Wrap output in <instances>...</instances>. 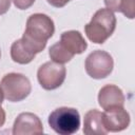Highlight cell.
<instances>
[{
    "mask_svg": "<svg viewBox=\"0 0 135 135\" xmlns=\"http://www.w3.org/2000/svg\"><path fill=\"white\" fill-rule=\"evenodd\" d=\"M43 126L40 118L34 113L24 112L17 116L13 126L14 135L42 134Z\"/></svg>",
    "mask_w": 135,
    "mask_h": 135,
    "instance_id": "cell-8",
    "label": "cell"
},
{
    "mask_svg": "<svg viewBox=\"0 0 135 135\" xmlns=\"http://www.w3.org/2000/svg\"><path fill=\"white\" fill-rule=\"evenodd\" d=\"M107 8L120 12L129 19L134 18V0H103Z\"/></svg>",
    "mask_w": 135,
    "mask_h": 135,
    "instance_id": "cell-13",
    "label": "cell"
},
{
    "mask_svg": "<svg viewBox=\"0 0 135 135\" xmlns=\"http://www.w3.org/2000/svg\"><path fill=\"white\" fill-rule=\"evenodd\" d=\"M83 133L86 135H103L109 133L102 120V113L96 109L85 113L83 119Z\"/></svg>",
    "mask_w": 135,
    "mask_h": 135,
    "instance_id": "cell-11",
    "label": "cell"
},
{
    "mask_svg": "<svg viewBox=\"0 0 135 135\" xmlns=\"http://www.w3.org/2000/svg\"><path fill=\"white\" fill-rule=\"evenodd\" d=\"M66 76V69L62 63L47 61L43 63L37 72V78L40 85L47 91L59 88Z\"/></svg>",
    "mask_w": 135,
    "mask_h": 135,
    "instance_id": "cell-6",
    "label": "cell"
},
{
    "mask_svg": "<svg viewBox=\"0 0 135 135\" xmlns=\"http://www.w3.org/2000/svg\"><path fill=\"white\" fill-rule=\"evenodd\" d=\"M36 54L22 41V39H18L13 42L11 46V57L13 61L19 64H27L34 58Z\"/></svg>",
    "mask_w": 135,
    "mask_h": 135,
    "instance_id": "cell-12",
    "label": "cell"
},
{
    "mask_svg": "<svg viewBox=\"0 0 135 135\" xmlns=\"http://www.w3.org/2000/svg\"><path fill=\"white\" fill-rule=\"evenodd\" d=\"M124 100L122 90L114 84L102 86L98 93V103L103 110L113 107H123Z\"/></svg>",
    "mask_w": 135,
    "mask_h": 135,
    "instance_id": "cell-9",
    "label": "cell"
},
{
    "mask_svg": "<svg viewBox=\"0 0 135 135\" xmlns=\"http://www.w3.org/2000/svg\"><path fill=\"white\" fill-rule=\"evenodd\" d=\"M0 88L4 98L11 102H18L25 99L32 91L28 78L19 73H8L4 75L1 79Z\"/></svg>",
    "mask_w": 135,
    "mask_h": 135,
    "instance_id": "cell-4",
    "label": "cell"
},
{
    "mask_svg": "<svg viewBox=\"0 0 135 135\" xmlns=\"http://www.w3.org/2000/svg\"><path fill=\"white\" fill-rule=\"evenodd\" d=\"M13 2H14L15 6L17 8H19V9H26V8L31 7L34 4L35 0H13Z\"/></svg>",
    "mask_w": 135,
    "mask_h": 135,
    "instance_id": "cell-15",
    "label": "cell"
},
{
    "mask_svg": "<svg viewBox=\"0 0 135 135\" xmlns=\"http://www.w3.org/2000/svg\"><path fill=\"white\" fill-rule=\"evenodd\" d=\"M116 27V17L109 8L98 9L84 26L86 37L93 43L101 44L111 37Z\"/></svg>",
    "mask_w": 135,
    "mask_h": 135,
    "instance_id": "cell-2",
    "label": "cell"
},
{
    "mask_svg": "<svg viewBox=\"0 0 135 135\" xmlns=\"http://www.w3.org/2000/svg\"><path fill=\"white\" fill-rule=\"evenodd\" d=\"M49 55L51 57V59L55 62H58V63H66L69 62L73 57L74 55H72L71 53H69L62 45L61 43L58 41L56 42L55 44H53L50 50H49Z\"/></svg>",
    "mask_w": 135,
    "mask_h": 135,
    "instance_id": "cell-14",
    "label": "cell"
},
{
    "mask_svg": "<svg viewBox=\"0 0 135 135\" xmlns=\"http://www.w3.org/2000/svg\"><path fill=\"white\" fill-rule=\"evenodd\" d=\"M84 68L86 74L94 79H102L108 77L114 68L112 56L101 50L92 52L85 59Z\"/></svg>",
    "mask_w": 135,
    "mask_h": 135,
    "instance_id": "cell-5",
    "label": "cell"
},
{
    "mask_svg": "<svg viewBox=\"0 0 135 135\" xmlns=\"http://www.w3.org/2000/svg\"><path fill=\"white\" fill-rule=\"evenodd\" d=\"M12 0H0V15L5 14L11 7Z\"/></svg>",
    "mask_w": 135,
    "mask_h": 135,
    "instance_id": "cell-17",
    "label": "cell"
},
{
    "mask_svg": "<svg viewBox=\"0 0 135 135\" xmlns=\"http://www.w3.org/2000/svg\"><path fill=\"white\" fill-rule=\"evenodd\" d=\"M49 126L59 135H72L79 130L80 115L74 108L61 107L54 110L47 119Z\"/></svg>",
    "mask_w": 135,
    "mask_h": 135,
    "instance_id": "cell-3",
    "label": "cell"
},
{
    "mask_svg": "<svg viewBox=\"0 0 135 135\" xmlns=\"http://www.w3.org/2000/svg\"><path fill=\"white\" fill-rule=\"evenodd\" d=\"M54 32L55 25L52 18L45 14L36 13L26 20L25 31L21 39L35 54H38L44 50L46 41Z\"/></svg>",
    "mask_w": 135,
    "mask_h": 135,
    "instance_id": "cell-1",
    "label": "cell"
},
{
    "mask_svg": "<svg viewBox=\"0 0 135 135\" xmlns=\"http://www.w3.org/2000/svg\"><path fill=\"white\" fill-rule=\"evenodd\" d=\"M102 120L108 132H120L129 127L130 114L123 107H113L104 110Z\"/></svg>",
    "mask_w": 135,
    "mask_h": 135,
    "instance_id": "cell-7",
    "label": "cell"
},
{
    "mask_svg": "<svg viewBox=\"0 0 135 135\" xmlns=\"http://www.w3.org/2000/svg\"><path fill=\"white\" fill-rule=\"evenodd\" d=\"M3 98H4L3 92H2V90L0 88V127H2L4 124V122H5V112H4L3 108L1 107V104L3 102Z\"/></svg>",
    "mask_w": 135,
    "mask_h": 135,
    "instance_id": "cell-16",
    "label": "cell"
},
{
    "mask_svg": "<svg viewBox=\"0 0 135 135\" xmlns=\"http://www.w3.org/2000/svg\"><path fill=\"white\" fill-rule=\"evenodd\" d=\"M0 58H1V51H0Z\"/></svg>",
    "mask_w": 135,
    "mask_h": 135,
    "instance_id": "cell-19",
    "label": "cell"
},
{
    "mask_svg": "<svg viewBox=\"0 0 135 135\" xmlns=\"http://www.w3.org/2000/svg\"><path fill=\"white\" fill-rule=\"evenodd\" d=\"M49 4H51L54 7H63L68 2H70L71 0H46Z\"/></svg>",
    "mask_w": 135,
    "mask_h": 135,
    "instance_id": "cell-18",
    "label": "cell"
},
{
    "mask_svg": "<svg viewBox=\"0 0 135 135\" xmlns=\"http://www.w3.org/2000/svg\"><path fill=\"white\" fill-rule=\"evenodd\" d=\"M59 42L69 53H71L74 56L83 53L88 47L86 41L78 31L63 32L61 34Z\"/></svg>",
    "mask_w": 135,
    "mask_h": 135,
    "instance_id": "cell-10",
    "label": "cell"
}]
</instances>
